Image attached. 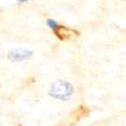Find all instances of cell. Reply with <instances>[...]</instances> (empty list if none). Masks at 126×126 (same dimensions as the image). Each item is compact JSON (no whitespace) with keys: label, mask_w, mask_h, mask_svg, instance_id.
I'll list each match as a JSON object with an SVG mask.
<instances>
[{"label":"cell","mask_w":126,"mask_h":126,"mask_svg":"<svg viewBox=\"0 0 126 126\" xmlns=\"http://www.w3.org/2000/svg\"><path fill=\"white\" fill-rule=\"evenodd\" d=\"M89 114H90V110H89L85 106H79V107H77V108L73 111L72 116L75 118V120H79L81 118L86 117Z\"/></svg>","instance_id":"3957f363"},{"label":"cell","mask_w":126,"mask_h":126,"mask_svg":"<svg viewBox=\"0 0 126 126\" xmlns=\"http://www.w3.org/2000/svg\"><path fill=\"white\" fill-rule=\"evenodd\" d=\"M18 126H22V125H18Z\"/></svg>","instance_id":"277c9868"},{"label":"cell","mask_w":126,"mask_h":126,"mask_svg":"<svg viewBox=\"0 0 126 126\" xmlns=\"http://www.w3.org/2000/svg\"><path fill=\"white\" fill-rule=\"evenodd\" d=\"M72 93H73V86L69 83L62 82V81L52 84L50 90V95L60 100H66Z\"/></svg>","instance_id":"6da1fadb"},{"label":"cell","mask_w":126,"mask_h":126,"mask_svg":"<svg viewBox=\"0 0 126 126\" xmlns=\"http://www.w3.org/2000/svg\"><path fill=\"white\" fill-rule=\"evenodd\" d=\"M53 33L62 41H66V40H69V39L77 38L79 35V31H76L74 29H69V27L64 26V25H56L55 29H53Z\"/></svg>","instance_id":"7a4b0ae2"}]
</instances>
